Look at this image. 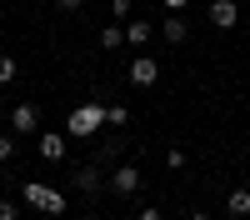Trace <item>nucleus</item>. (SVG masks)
I'll return each instance as SVG.
<instances>
[{
	"label": "nucleus",
	"mask_w": 250,
	"mask_h": 220,
	"mask_svg": "<svg viewBox=\"0 0 250 220\" xmlns=\"http://www.w3.org/2000/svg\"><path fill=\"white\" fill-rule=\"evenodd\" d=\"M100 125H105V105H100V100H85V105H75V110H70V120H65V130H70V135H95Z\"/></svg>",
	"instance_id": "nucleus-1"
},
{
	"label": "nucleus",
	"mask_w": 250,
	"mask_h": 220,
	"mask_svg": "<svg viewBox=\"0 0 250 220\" xmlns=\"http://www.w3.org/2000/svg\"><path fill=\"white\" fill-rule=\"evenodd\" d=\"M140 185H145V175H140V165H130V160H120L110 170V190L115 195H140Z\"/></svg>",
	"instance_id": "nucleus-2"
},
{
	"label": "nucleus",
	"mask_w": 250,
	"mask_h": 220,
	"mask_svg": "<svg viewBox=\"0 0 250 220\" xmlns=\"http://www.w3.org/2000/svg\"><path fill=\"white\" fill-rule=\"evenodd\" d=\"M20 200H25V205H40V210H50V215H60V210H65V200H60L50 185H40V180H30V185L20 190Z\"/></svg>",
	"instance_id": "nucleus-3"
},
{
	"label": "nucleus",
	"mask_w": 250,
	"mask_h": 220,
	"mask_svg": "<svg viewBox=\"0 0 250 220\" xmlns=\"http://www.w3.org/2000/svg\"><path fill=\"white\" fill-rule=\"evenodd\" d=\"M155 80H160L155 55H135V60H130V85H135V90H150Z\"/></svg>",
	"instance_id": "nucleus-4"
},
{
	"label": "nucleus",
	"mask_w": 250,
	"mask_h": 220,
	"mask_svg": "<svg viewBox=\"0 0 250 220\" xmlns=\"http://www.w3.org/2000/svg\"><path fill=\"white\" fill-rule=\"evenodd\" d=\"M205 20H210L215 30H230L235 20H240V5H235V0H210V10H205Z\"/></svg>",
	"instance_id": "nucleus-5"
},
{
	"label": "nucleus",
	"mask_w": 250,
	"mask_h": 220,
	"mask_svg": "<svg viewBox=\"0 0 250 220\" xmlns=\"http://www.w3.org/2000/svg\"><path fill=\"white\" fill-rule=\"evenodd\" d=\"M10 130H20V135H30V130H40V110L30 105V100H20V105L10 110Z\"/></svg>",
	"instance_id": "nucleus-6"
},
{
	"label": "nucleus",
	"mask_w": 250,
	"mask_h": 220,
	"mask_svg": "<svg viewBox=\"0 0 250 220\" xmlns=\"http://www.w3.org/2000/svg\"><path fill=\"white\" fill-rule=\"evenodd\" d=\"M75 190H80V195H90V200L100 195V160H85V165L75 170Z\"/></svg>",
	"instance_id": "nucleus-7"
},
{
	"label": "nucleus",
	"mask_w": 250,
	"mask_h": 220,
	"mask_svg": "<svg viewBox=\"0 0 250 220\" xmlns=\"http://www.w3.org/2000/svg\"><path fill=\"white\" fill-rule=\"evenodd\" d=\"M160 35H165V40H170V45H180V40H185V35H190V20H185L180 10H170V15H165V20H160Z\"/></svg>",
	"instance_id": "nucleus-8"
},
{
	"label": "nucleus",
	"mask_w": 250,
	"mask_h": 220,
	"mask_svg": "<svg viewBox=\"0 0 250 220\" xmlns=\"http://www.w3.org/2000/svg\"><path fill=\"white\" fill-rule=\"evenodd\" d=\"M65 150H70V140L60 135V130H45V135H40V160H65Z\"/></svg>",
	"instance_id": "nucleus-9"
},
{
	"label": "nucleus",
	"mask_w": 250,
	"mask_h": 220,
	"mask_svg": "<svg viewBox=\"0 0 250 220\" xmlns=\"http://www.w3.org/2000/svg\"><path fill=\"white\" fill-rule=\"evenodd\" d=\"M225 215H230V220H245V215H250V190H245V185L230 190V200H225Z\"/></svg>",
	"instance_id": "nucleus-10"
},
{
	"label": "nucleus",
	"mask_w": 250,
	"mask_h": 220,
	"mask_svg": "<svg viewBox=\"0 0 250 220\" xmlns=\"http://www.w3.org/2000/svg\"><path fill=\"white\" fill-rule=\"evenodd\" d=\"M150 35H155V30H150V20H130V25H125V40H130L135 50L150 45Z\"/></svg>",
	"instance_id": "nucleus-11"
},
{
	"label": "nucleus",
	"mask_w": 250,
	"mask_h": 220,
	"mask_svg": "<svg viewBox=\"0 0 250 220\" xmlns=\"http://www.w3.org/2000/svg\"><path fill=\"white\" fill-rule=\"evenodd\" d=\"M105 125H130V110H125V105H105Z\"/></svg>",
	"instance_id": "nucleus-12"
},
{
	"label": "nucleus",
	"mask_w": 250,
	"mask_h": 220,
	"mask_svg": "<svg viewBox=\"0 0 250 220\" xmlns=\"http://www.w3.org/2000/svg\"><path fill=\"white\" fill-rule=\"evenodd\" d=\"M120 40H125V30H120V25H105V30H100V45H105V50H115Z\"/></svg>",
	"instance_id": "nucleus-13"
},
{
	"label": "nucleus",
	"mask_w": 250,
	"mask_h": 220,
	"mask_svg": "<svg viewBox=\"0 0 250 220\" xmlns=\"http://www.w3.org/2000/svg\"><path fill=\"white\" fill-rule=\"evenodd\" d=\"M110 15H115V20H130V15H135V0H110Z\"/></svg>",
	"instance_id": "nucleus-14"
},
{
	"label": "nucleus",
	"mask_w": 250,
	"mask_h": 220,
	"mask_svg": "<svg viewBox=\"0 0 250 220\" xmlns=\"http://www.w3.org/2000/svg\"><path fill=\"white\" fill-rule=\"evenodd\" d=\"M10 80H15V60L0 55V85H10Z\"/></svg>",
	"instance_id": "nucleus-15"
},
{
	"label": "nucleus",
	"mask_w": 250,
	"mask_h": 220,
	"mask_svg": "<svg viewBox=\"0 0 250 220\" xmlns=\"http://www.w3.org/2000/svg\"><path fill=\"white\" fill-rule=\"evenodd\" d=\"M10 155H15V135H5V130H0V165H5Z\"/></svg>",
	"instance_id": "nucleus-16"
},
{
	"label": "nucleus",
	"mask_w": 250,
	"mask_h": 220,
	"mask_svg": "<svg viewBox=\"0 0 250 220\" xmlns=\"http://www.w3.org/2000/svg\"><path fill=\"white\" fill-rule=\"evenodd\" d=\"M165 165H170V170H185V150H180V145L165 150Z\"/></svg>",
	"instance_id": "nucleus-17"
},
{
	"label": "nucleus",
	"mask_w": 250,
	"mask_h": 220,
	"mask_svg": "<svg viewBox=\"0 0 250 220\" xmlns=\"http://www.w3.org/2000/svg\"><path fill=\"white\" fill-rule=\"evenodd\" d=\"M0 220H20V210H15V200H0Z\"/></svg>",
	"instance_id": "nucleus-18"
},
{
	"label": "nucleus",
	"mask_w": 250,
	"mask_h": 220,
	"mask_svg": "<svg viewBox=\"0 0 250 220\" xmlns=\"http://www.w3.org/2000/svg\"><path fill=\"white\" fill-rule=\"evenodd\" d=\"M85 0H55V10H80Z\"/></svg>",
	"instance_id": "nucleus-19"
},
{
	"label": "nucleus",
	"mask_w": 250,
	"mask_h": 220,
	"mask_svg": "<svg viewBox=\"0 0 250 220\" xmlns=\"http://www.w3.org/2000/svg\"><path fill=\"white\" fill-rule=\"evenodd\" d=\"M185 5H190V0H165V10H185Z\"/></svg>",
	"instance_id": "nucleus-20"
},
{
	"label": "nucleus",
	"mask_w": 250,
	"mask_h": 220,
	"mask_svg": "<svg viewBox=\"0 0 250 220\" xmlns=\"http://www.w3.org/2000/svg\"><path fill=\"white\" fill-rule=\"evenodd\" d=\"M135 215H140V220H160V210H135Z\"/></svg>",
	"instance_id": "nucleus-21"
},
{
	"label": "nucleus",
	"mask_w": 250,
	"mask_h": 220,
	"mask_svg": "<svg viewBox=\"0 0 250 220\" xmlns=\"http://www.w3.org/2000/svg\"><path fill=\"white\" fill-rule=\"evenodd\" d=\"M190 220H210V215H205V210H195V215H190Z\"/></svg>",
	"instance_id": "nucleus-22"
},
{
	"label": "nucleus",
	"mask_w": 250,
	"mask_h": 220,
	"mask_svg": "<svg viewBox=\"0 0 250 220\" xmlns=\"http://www.w3.org/2000/svg\"><path fill=\"white\" fill-rule=\"evenodd\" d=\"M80 220H95V215H90V210H85V215H80Z\"/></svg>",
	"instance_id": "nucleus-23"
}]
</instances>
